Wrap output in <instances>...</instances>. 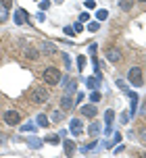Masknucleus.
Listing matches in <instances>:
<instances>
[{
    "label": "nucleus",
    "mask_w": 146,
    "mask_h": 158,
    "mask_svg": "<svg viewBox=\"0 0 146 158\" xmlns=\"http://www.w3.org/2000/svg\"><path fill=\"white\" fill-rule=\"evenodd\" d=\"M61 106H63V110H71L73 108V100L69 98V96H63V98H61Z\"/></svg>",
    "instance_id": "9b49d317"
},
{
    "label": "nucleus",
    "mask_w": 146,
    "mask_h": 158,
    "mask_svg": "<svg viewBox=\"0 0 146 158\" xmlns=\"http://www.w3.org/2000/svg\"><path fill=\"white\" fill-rule=\"evenodd\" d=\"M96 19H98V21H106V19H109V10L98 8V10H96Z\"/></svg>",
    "instance_id": "a211bd4d"
},
{
    "label": "nucleus",
    "mask_w": 146,
    "mask_h": 158,
    "mask_svg": "<svg viewBox=\"0 0 146 158\" xmlns=\"http://www.w3.org/2000/svg\"><path fill=\"white\" fill-rule=\"evenodd\" d=\"M96 112H98V108L94 106V102L81 106V114H84V117H96Z\"/></svg>",
    "instance_id": "6e6552de"
},
{
    "label": "nucleus",
    "mask_w": 146,
    "mask_h": 158,
    "mask_svg": "<svg viewBox=\"0 0 146 158\" xmlns=\"http://www.w3.org/2000/svg\"><path fill=\"white\" fill-rule=\"evenodd\" d=\"M98 29H100V23H98V21H92V23H88V31H98Z\"/></svg>",
    "instance_id": "b1692460"
},
{
    "label": "nucleus",
    "mask_w": 146,
    "mask_h": 158,
    "mask_svg": "<svg viewBox=\"0 0 146 158\" xmlns=\"http://www.w3.org/2000/svg\"><path fill=\"white\" fill-rule=\"evenodd\" d=\"M90 54H96V44H90Z\"/></svg>",
    "instance_id": "c9c22d12"
},
{
    "label": "nucleus",
    "mask_w": 146,
    "mask_h": 158,
    "mask_svg": "<svg viewBox=\"0 0 146 158\" xmlns=\"http://www.w3.org/2000/svg\"><path fill=\"white\" fill-rule=\"evenodd\" d=\"M106 60H109V63H119V60H121V50H117V48H106Z\"/></svg>",
    "instance_id": "423d86ee"
},
{
    "label": "nucleus",
    "mask_w": 146,
    "mask_h": 158,
    "mask_svg": "<svg viewBox=\"0 0 146 158\" xmlns=\"http://www.w3.org/2000/svg\"><path fill=\"white\" fill-rule=\"evenodd\" d=\"M77 89V81L73 79V81H69V85H67V92H75Z\"/></svg>",
    "instance_id": "cd10ccee"
},
{
    "label": "nucleus",
    "mask_w": 146,
    "mask_h": 158,
    "mask_svg": "<svg viewBox=\"0 0 146 158\" xmlns=\"http://www.w3.org/2000/svg\"><path fill=\"white\" fill-rule=\"evenodd\" d=\"M8 21V8L0 4V23H6Z\"/></svg>",
    "instance_id": "f3484780"
},
{
    "label": "nucleus",
    "mask_w": 146,
    "mask_h": 158,
    "mask_svg": "<svg viewBox=\"0 0 146 158\" xmlns=\"http://www.w3.org/2000/svg\"><path fill=\"white\" fill-rule=\"evenodd\" d=\"M63 56V60H65V67H69L71 64V58H69V54H61Z\"/></svg>",
    "instance_id": "72a5a7b5"
},
{
    "label": "nucleus",
    "mask_w": 146,
    "mask_h": 158,
    "mask_svg": "<svg viewBox=\"0 0 146 158\" xmlns=\"http://www.w3.org/2000/svg\"><path fill=\"white\" fill-rule=\"evenodd\" d=\"M48 100V89L44 87H33L32 89V102L33 104H44Z\"/></svg>",
    "instance_id": "f03ea898"
},
{
    "label": "nucleus",
    "mask_w": 146,
    "mask_h": 158,
    "mask_svg": "<svg viewBox=\"0 0 146 158\" xmlns=\"http://www.w3.org/2000/svg\"><path fill=\"white\" fill-rule=\"evenodd\" d=\"M63 118V110H54L52 112V121H61Z\"/></svg>",
    "instance_id": "c85d7f7f"
},
{
    "label": "nucleus",
    "mask_w": 146,
    "mask_h": 158,
    "mask_svg": "<svg viewBox=\"0 0 146 158\" xmlns=\"http://www.w3.org/2000/svg\"><path fill=\"white\" fill-rule=\"evenodd\" d=\"M36 121H38V127H48L50 125V121H48V117H46V114H38V118H36Z\"/></svg>",
    "instance_id": "dca6fc26"
},
{
    "label": "nucleus",
    "mask_w": 146,
    "mask_h": 158,
    "mask_svg": "<svg viewBox=\"0 0 146 158\" xmlns=\"http://www.w3.org/2000/svg\"><path fill=\"white\" fill-rule=\"evenodd\" d=\"M100 98H102V96H100V92H96V89H94V92H92V94H90V102H100Z\"/></svg>",
    "instance_id": "4be33fe9"
},
{
    "label": "nucleus",
    "mask_w": 146,
    "mask_h": 158,
    "mask_svg": "<svg viewBox=\"0 0 146 158\" xmlns=\"http://www.w3.org/2000/svg\"><path fill=\"white\" fill-rule=\"evenodd\" d=\"M98 133H100V125H98V123H92V125H90V135L96 137Z\"/></svg>",
    "instance_id": "aec40b11"
},
{
    "label": "nucleus",
    "mask_w": 146,
    "mask_h": 158,
    "mask_svg": "<svg viewBox=\"0 0 146 158\" xmlns=\"http://www.w3.org/2000/svg\"><path fill=\"white\" fill-rule=\"evenodd\" d=\"M84 67H86V58H84V56H77V69L84 71Z\"/></svg>",
    "instance_id": "bb28decb"
},
{
    "label": "nucleus",
    "mask_w": 146,
    "mask_h": 158,
    "mask_svg": "<svg viewBox=\"0 0 146 158\" xmlns=\"http://www.w3.org/2000/svg\"><path fill=\"white\" fill-rule=\"evenodd\" d=\"M42 50H44V54H54V52H57V48L52 46L50 42H44V44H42Z\"/></svg>",
    "instance_id": "4468645a"
},
{
    "label": "nucleus",
    "mask_w": 146,
    "mask_h": 158,
    "mask_svg": "<svg viewBox=\"0 0 146 158\" xmlns=\"http://www.w3.org/2000/svg\"><path fill=\"white\" fill-rule=\"evenodd\" d=\"M4 123H6V125H19V123H21V114H19V112L17 110H6L4 112Z\"/></svg>",
    "instance_id": "20e7f679"
},
{
    "label": "nucleus",
    "mask_w": 146,
    "mask_h": 158,
    "mask_svg": "<svg viewBox=\"0 0 146 158\" xmlns=\"http://www.w3.org/2000/svg\"><path fill=\"white\" fill-rule=\"evenodd\" d=\"M65 33H67V35H73L75 31H73V27H65Z\"/></svg>",
    "instance_id": "e433bc0d"
},
{
    "label": "nucleus",
    "mask_w": 146,
    "mask_h": 158,
    "mask_svg": "<svg viewBox=\"0 0 146 158\" xmlns=\"http://www.w3.org/2000/svg\"><path fill=\"white\" fill-rule=\"evenodd\" d=\"M33 129H36L33 125H21V131H33Z\"/></svg>",
    "instance_id": "473e14b6"
},
{
    "label": "nucleus",
    "mask_w": 146,
    "mask_h": 158,
    "mask_svg": "<svg viewBox=\"0 0 146 158\" xmlns=\"http://www.w3.org/2000/svg\"><path fill=\"white\" fill-rule=\"evenodd\" d=\"M50 6H52V4H50L48 0H42V2H40V8H42V10H46V8H50Z\"/></svg>",
    "instance_id": "c756f323"
},
{
    "label": "nucleus",
    "mask_w": 146,
    "mask_h": 158,
    "mask_svg": "<svg viewBox=\"0 0 146 158\" xmlns=\"http://www.w3.org/2000/svg\"><path fill=\"white\" fill-rule=\"evenodd\" d=\"M121 139H123L121 135H119V133H115V139H113V142H109V143H106V148H113L115 143H119V142H121Z\"/></svg>",
    "instance_id": "393cba45"
},
{
    "label": "nucleus",
    "mask_w": 146,
    "mask_h": 158,
    "mask_svg": "<svg viewBox=\"0 0 146 158\" xmlns=\"http://www.w3.org/2000/svg\"><path fill=\"white\" fill-rule=\"evenodd\" d=\"M46 142L57 146V143H61V135H48V137H46Z\"/></svg>",
    "instance_id": "5701e85b"
},
{
    "label": "nucleus",
    "mask_w": 146,
    "mask_h": 158,
    "mask_svg": "<svg viewBox=\"0 0 146 158\" xmlns=\"http://www.w3.org/2000/svg\"><path fill=\"white\" fill-rule=\"evenodd\" d=\"M134 6V0H119V8L121 10H130Z\"/></svg>",
    "instance_id": "6ab92c4d"
},
{
    "label": "nucleus",
    "mask_w": 146,
    "mask_h": 158,
    "mask_svg": "<svg viewBox=\"0 0 146 158\" xmlns=\"http://www.w3.org/2000/svg\"><path fill=\"white\" fill-rule=\"evenodd\" d=\"M27 21H29L27 10H25V8H17V10H15V23L17 25H25Z\"/></svg>",
    "instance_id": "39448f33"
},
{
    "label": "nucleus",
    "mask_w": 146,
    "mask_h": 158,
    "mask_svg": "<svg viewBox=\"0 0 146 158\" xmlns=\"http://www.w3.org/2000/svg\"><path fill=\"white\" fill-rule=\"evenodd\" d=\"M42 77H44V81L48 85H57L58 81H61V71H58L57 67H48V69H44Z\"/></svg>",
    "instance_id": "f257e3e1"
},
{
    "label": "nucleus",
    "mask_w": 146,
    "mask_h": 158,
    "mask_svg": "<svg viewBox=\"0 0 146 158\" xmlns=\"http://www.w3.org/2000/svg\"><path fill=\"white\" fill-rule=\"evenodd\" d=\"M63 146H65V154H67V156H71L73 152H75V143H73L71 139H65V142H63Z\"/></svg>",
    "instance_id": "f8f14e48"
},
{
    "label": "nucleus",
    "mask_w": 146,
    "mask_h": 158,
    "mask_svg": "<svg viewBox=\"0 0 146 158\" xmlns=\"http://www.w3.org/2000/svg\"><path fill=\"white\" fill-rule=\"evenodd\" d=\"M84 6L88 8V10H94V8H96V0H86V4H84Z\"/></svg>",
    "instance_id": "a878e982"
},
{
    "label": "nucleus",
    "mask_w": 146,
    "mask_h": 158,
    "mask_svg": "<svg viewBox=\"0 0 146 158\" xmlns=\"http://www.w3.org/2000/svg\"><path fill=\"white\" fill-rule=\"evenodd\" d=\"M88 19H90L88 13H81V15H79V21H88Z\"/></svg>",
    "instance_id": "f704fd0d"
},
{
    "label": "nucleus",
    "mask_w": 146,
    "mask_h": 158,
    "mask_svg": "<svg viewBox=\"0 0 146 158\" xmlns=\"http://www.w3.org/2000/svg\"><path fill=\"white\" fill-rule=\"evenodd\" d=\"M105 121H106V133H111V123L115 121V112L111 110V108L105 112Z\"/></svg>",
    "instance_id": "1a4fd4ad"
},
{
    "label": "nucleus",
    "mask_w": 146,
    "mask_h": 158,
    "mask_svg": "<svg viewBox=\"0 0 146 158\" xmlns=\"http://www.w3.org/2000/svg\"><path fill=\"white\" fill-rule=\"evenodd\" d=\"M25 54H27V58H29V60H38V58H40V52H38L36 48H32V46L25 48Z\"/></svg>",
    "instance_id": "9d476101"
},
{
    "label": "nucleus",
    "mask_w": 146,
    "mask_h": 158,
    "mask_svg": "<svg viewBox=\"0 0 146 158\" xmlns=\"http://www.w3.org/2000/svg\"><path fill=\"white\" fill-rule=\"evenodd\" d=\"M0 4L6 6V8H11V6H13V0H0Z\"/></svg>",
    "instance_id": "7c9ffc66"
},
{
    "label": "nucleus",
    "mask_w": 146,
    "mask_h": 158,
    "mask_svg": "<svg viewBox=\"0 0 146 158\" xmlns=\"http://www.w3.org/2000/svg\"><path fill=\"white\" fill-rule=\"evenodd\" d=\"M140 135H142V139H146V129H142V131H140Z\"/></svg>",
    "instance_id": "4c0bfd02"
},
{
    "label": "nucleus",
    "mask_w": 146,
    "mask_h": 158,
    "mask_svg": "<svg viewBox=\"0 0 146 158\" xmlns=\"http://www.w3.org/2000/svg\"><path fill=\"white\" fill-rule=\"evenodd\" d=\"M86 83H88L90 89H98V87H100V79H98V77H88Z\"/></svg>",
    "instance_id": "ddd939ff"
},
{
    "label": "nucleus",
    "mask_w": 146,
    "mask_h": 158,
    "mask_svg": "<svg viewBox=\"0 0 146 158\" xmlns=\"http://www.w3.org/2000/svg\"><path fill=\"white\" fill-rule=\"evenodd\" d=\"M73 31H75V33H81V31H84V27H81L79 23H75V25H73Z\"/></svg>",
    "instance_id": "2f4dec72"
},
{
    "label": "nucleus",
    "mask_w": 146,
    "mask_h": 158,
    "mask_svg": "<svg viewBox=\"0 0 146 158\" xmlns=\"http://www.w3.org/2000/svg\"><path fill=\"white\" fill-rule=\"evenodd\" d=\"M140 2H146V0H140Z\"/></svg>",
    "instance_id": "58836bf2"
},
{
    "label": "nucleus",
    "mask_w": 146,
    "mask_h": 158,
    "mask_svg": "<svg viewBox=\"0 0 146 158\" xmlns=\"http://www.w3.org/2000/svg\"><path fill=\"white\" fill-rule=\"evenodd\" d=\"M130 100H131V114L138 110V94H134V92H130Z\"/></svg>",
    "instance_id": "2eb2a0df"
},
{
    "label": "nucleus",
    "mask_w": 146,
    "mask_h": 158,
    "mask_svg": "<svg viewBox=\"0 0 146 158\" xmlns=\"http://www.w3.org/2000/svg\"><path fill=\"white\" fill-rule=\"evenodd\" d=\"M27 143H29V148H33V150H38V148H40V146H42V142H40V139H38V137H32V139H29V142H27Z\"/></svg>",
    "instance_id": "412c9836"
},
{
    "label": "nucleus",
    "mask_w": 146,
    "mask_h": 158,
    "mask_svg": "<svg viewBox=\"0 0 146 158\" xmlns=\"http://www.w3.org/2000/svg\"><path fill=\"white\" fill-rule=\"evenodd\" d=\"M127 79H130L131 83L136 87H140L142 83H144V77H142V69L140 67H131L130 69V73H127Z\"/></svg>",
    "instance_id": "7ed1b4c3"
},
{
    "label": "nucleus",
    "mask_w": 146,
    "mask_h": 158,
    "mask_svg": "<svg viewBox=\"0 0 146 158\" xmlns=\"http://www.w3.org/2000/svg\"><path fill=\"white\" fill-rule=\"evenodd\" d=\"M69 131H71L73 135H79L81 131H84V123H81L79 118H73L71 125H69Z\"/></svg>",
    "instance_id": "0eeeda50"
}]
</instances>
